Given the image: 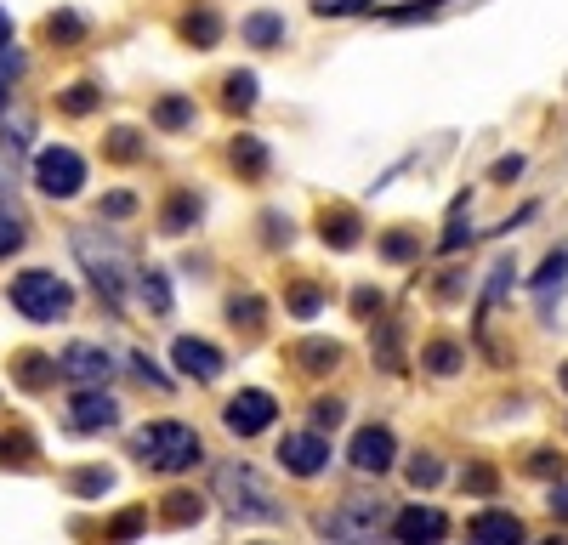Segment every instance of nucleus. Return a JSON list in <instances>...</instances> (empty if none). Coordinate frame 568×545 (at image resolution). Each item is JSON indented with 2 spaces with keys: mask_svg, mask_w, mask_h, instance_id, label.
I'll return each mask as SVG.
<instances>
[{
  "mask_svg": "<svg viewBox=\"0 0 568 545\" xmlns=\"http://www.w3.org/2000/svg\"><path fill=\"white\" fill-rule=\"evenodd\" d=\"M0 46H12V12L0 6Z\"/></svg>",
  "mask_w": 568,
  "mask_h": 545,
  "instance_id": "obj_48",
  "label": "nucleus"
},
{
  "mask_svg": "<svg viewBox=\"0 0 568 545\" xmlns=\"http://www.w3.org/2000/svg\"><path fill=\"white\" fill-rule=\"evenodd\" d=\"M131 284H137L142 307H148V313H154V318H165V313H171V279H165L160 267H142V273H137V279H131Z\"/></svg>",
  "mask_w": 568,
  "mask_h": 545,
  "instance_id": "obj_20",
  "label": "nucleus"
},
{
  "mask_svg": "<svg viewBox=\"0 0 568 545\" xmlns=\"http://www.w3.org/2000/svg\"><path fill=\"white\" fill-rule=\"evenodd\" d=\"M205 216V199L199 194H188V188H177V194L165 199V216H160V233L165 239H177V233H188Z\"/></svg>",
  "mask_w": 568,
  "mask_h": 545,
  "instance_id": "obj_16",
  "label": "nucleus"
},
{
  "mask_svg": "<svg viewBox=\"0 0 568 545\" xmlns=\"http://www.w3.org/2000/svg\"><path fill=\"white\" fill-rule=\"evenodd\" d=\"M415 250H421V245H415V233H409V228H392L387 239H381V256H387V262H409Z\"/></svg>",
  "mask_w": 568,
  "mask_h": 545,
  "instance_id": "obj_34",
  "label": "nucleus"
},
{
  "mask_svg": "<svg viewBox=\"0 0 568 545\" xmlns=\"http://www.w3.org/2000/svg\"><path fill=\"white\" fill-rule=\"evenodd\" d=\"M563 273H568V256H546V262H540V273H534V290H540V296H551V290L563 284Z\"/></svg>",
  "mask_w": 568,
  "mask_h": 545,
  "instance_id": "obj_37",
  "label": "nucleus"
},
{
  "mask_svg": "<svg viewBox=\"0 0 568 545\" xmlns=\"http://www.w3.org/2000/svg\"><path fill=\"white\" fill-rule=\"evenodd\" d=\"M6 301L18 307L29 324H57V318L74 313V290L57 273H46V267H29V273H18V279L6 284Z\"/></svg>",
  "mask_w": 568,
  "mask_h": 545,
  "instance_id": "obj_4",
  "label": "nucleus"
},
{
  "mask_svg": "<svg viewBox=\"0 0 568 545\" xmlns=\"http://www.w3.org/2000/svg\"><path fill=\"white\" fill-rule=\"evenodd\" d=\"M347 460H353V472L381 477V472H392V460H398V438H392L387 426H358Z\"/></svg>",
  "mask_w": 568,
  "mask_h": 545,
  "instance_id": "obj_11",
  "label": "nucleus"
},
{
  "mask_svg": "<svg viewBox=\"0 0 568 545\" xmlns=\"http://www.w3.org/2000/svg\"><path fill=\"white\" fill-rule=\"evenodd\" d=\"M546 506H551V517H563V523H568V483H557V489H551Z\"/></svg>",
  "mask_w": 568,
  "mask_h": 545,
  "instance_id": "obj_46",
  "label": "nucleus"
},
{
  "mask_svg": "<svg viewBox=\"0 0 568 545\" xmlns=\"http://www.w3.org/2000/svg\"><path fill=\"white\" fill-rule=\"evenodd\" d=\"M370 347H375V358H381L387 370H404V358H398V324H381V335H375Z\"/></svg>",
  "mask_w": 568,
  "mask_h": 545,
  "instance_id": "obj_35",
  "label": "nucleus"
},
{
  "mask_svg": "<svg viewBox=\"0 0 568 545\" xmlns=\"http://www.w3.org/2000/svg\"><path fill=\"white\" fill-rule=\"evenodd\" d=\"M148 120L160 125V131H171V137H182V131H194V125H199V114H194V103H188V97H160Z\"/></svg>",
  "mask_w": 568,
  "mask_h": 545,
  "instance_id": "obj_18",
  "label": "nucleus"
},
{
  "mask_svg": "<svg viewBox=\"0 0 568 545\" xmlns=\"http://www.w3.org/2000/svg\"><path fill=\"white\" fill-rule=\"evenodd\" d=\"M211 489L216 500L239 517V523H279L284 506H279V494L267 489V477L256 472V466H245V460H222L211 477Z\"/></svg>",
  "mask_w": 568,
  "mask_h": 545,
  "instance_id": "obj_3",
  "label": "nucleus"
},
{
  "mask_svg": "<svg viewBox=\"0 0 568 545\" xmlns=\"http://www.w3.org/2000/svg\"><path fill=\"white\" fill-rule=\"evenodd\" d=\"M91 23L80 18V12H57L52 23H46V40H57V46H74V40H86Z\"/></svg>",
  "mask_w": 568,
  "mask_h": 545,
  "instance_id": "obj_29",
  "label": "nucleus"
},
{
  "mask_svg": "<svg viewBox=\"0 0 568 545\" xmlns=\"http://www.w3.org/2000/svg\"><path fill=\"white\" fill-rule=\"evenodd\" d=\"M103 154L114 159V165H131V159H142V131L137 125H114L103 137Z\"/></svg>",
  "mask_w": 568,
  "mask_h": 545,
  "instance_id": "obj_24",
  "label": "nucleus"
},
{
  "mask_svg": "<svg viewBox=\"0 0 568 545\" xmlns=\"http://www.w3.org/2000/svg\"><path fill=\"white\" fill-rule=\"evenodd\" d=\"M0 120H6V80H0Z\"/></svg>",
  "mask_w": 568,
  "mask_h": 545,
  "instance_id": "obj_49",
  "label": "nucleus"
},
{
  "mask_svg": "<svg viewBox=\"0 0 568 545\" xmlns=\"http://www.w3.org/2000/svg\"><path fill=\"white\" fill-rule=\"evenodd\" d=\"M341 415H347V404H341V398H319V404H313V432H336Z\"/></svg>",
  "mask_w": 568,
  "mask_h": 545,
  "instance_id": "obj_38",
  "label": "nucleus"
},
{
  "mask_svg": "<svg viewBox=\"0 0 568 545\" xmlns=\"http://www.w3.org/2000/svg\"><path fill=\"white\" fill-rule=\"evenodd\" d=\"M461 483H466L472 494H489V489H495V472H489V466H472V472H466Z\"/></svg>",
  "mask_w": 568,
  "mask_h": 545,
  "instance_id": "obj_41",
  "label": "nucleus"
},
{
  "mask_svg": "<svg viewBox=\"0 0 568 545\" xmlns=\"http://www.w3.org/2000/svg\"><path fill=\"white\" fill-rule=\"evenodd\" d=\"M131 370H137V381H142V387H160V392H171V387H177V381H171V375H165L160 364H154V358H148V352H131Z\"/></svg>",
  "mask_w": 568,
  "mask_h": 545,
  "instance_id": "obj_33",
  "label": "nucleus"
},
{
  "mask_svg": "<svg viewBox=\"0 0 568 545\" xmlns=\"http://www.w3.org/2000/svg\"><path fill=\"white\" fill-rule=\"evenodd\" d=\"M421 364L432 375H455V370H461V347H455V341H432V347L421 352Z\"/></svg>",
  "mask_w": 568,
  "mask_h": 545,
  "instance_id": "obj_30",
  "label": "nucleus"
},
{
  "mask_svg": "<svg viewBox=\"0 0 568 545\" xmlns=\"http://www.w3.org/2000/svg\"><path fill=\"white\" fill-rule=\"evenodd\" d=\"M97 97H103V91L91 86V80H80V86H69L57 103H63V114H91V108H97Z\"/></svg>",
  "mask_w": 568,
  "mask_h": 545,
  "instance_id": "obj_32",
  "label": "nucleus"
},
{
  "mask_svg": "<svg viewBox=\"0 0 568 545\" xmlns=\"http://www.w3.org/2000/svg\"><path fill=\"white\" fill-rule=\"evenodd\" d=\"M563 392H568V364H563Z\"/></svg>",
  "mask_w": 568,
  "mask_h": 545,
  "instance_id": "obj_50",
  "label": "nucleus"
},
{
  "mask_svg": "<svg viewBox=\"0 0 568 545\" xmlns=\"http://www.w3.org/2000/svg\"><path fill=\"white\" fill-rule=\"evenodd\" d=\"M273 421H279V398H273V392H262V387L233 392L228 404H222V426H228L233 438H262Z\"/></svg>",
  "mask_w": 568,
  "mask_h": 545,
  "instance_id": "obj_7",
  "label": "nucleus"
},
{
  "mask_svg": "<svg viewBox=\"0 0 568 545\" xmlns=\"http://www.w3.org/2000/svg\"><path fill=\"white\" fill-rule=\"evenodd\" d=\"M29 176H35V194L46 199H80L86 194V154L69 142H46V148H35Z\"/></svg>",
  "mask_w": 568,
  "mask_h": 545,
  "instance_id": "obj_6",
  "label": "nucleus"
},
{
  "mask_svg": "<svg viewBox=\"0 0 568 545\" xmlns=\"http://www.w3.org/2000/svg\"><path fill=\"white\" fill-rule=\"evenodd\" d=\"M23 233H29V228H23V216L12 211V205H0V262H12V256L29 245Z\"/></svg>",
  "mask_w": 568,
  "mask_h": 545,
  "instance_id": "obj_25",
  "label": "nucleus"
},
{
  "mask_svg": "<svg viewBox=\"0 0 568 545\" xmlns=\"http://www.w3.org/2000/svg\"><path fill=\"white\" fill-rule=\"evenodd\" d=\"M284 307H290L296 318H319V307H324V290H319L313 279H302L296 290H290V296H284Z\"/></svg>",
  "mask_w": 568,
  "mask_h": 545,
  "instance_id": "obj_28",
  "label": "nucleus"
},
{
  "mask_svg": "<svg viewBox=\"0 0 568 545\" xmlns=\"http://www.w3.org/2000/svg\"><path fill=\"white\" fill-rule=\"evenodd\" d=\"M228 165L245 176V182H256V176H267L273 154H267V142H262V137H233V142H228Z\"/></svg>",
  "mask_w": 568,
  "mask_h": 545,
  "instance_id": "obj_17",
  "label": "nucleus"
},
{
  "mask_svg": "<svg viewBox=\"0 0 568 545\" xmlns=\"http://www.w3.org/2000/svg\"><path fill=\"white\" fill-rule=\"evenodd\" d=\"M142 199L131 194V188H114L108 199H97V222H125V216H137Z\"/></svg>",
  "mask_w": 568,
  "mask_h": 545,
  "instance_id": "obj_27",
  "label": "nucleus"
},
{
  "mask_svg": "<svg viewBox=\"0 0 568 545\" xmlns=\"http://www.w3.org/2000/svg\"><path fill=\"white\" fill-rule=\"evenodd\" d=\"M449 534V517L438 506H409L392 517V540H404V545H438Z\"/></svg>",
  "mask_w": 568,
  "mask_h": 545,
  "instance_id": "obj_13",
  "label": "nucleus"
},
{
  "mask_svg": "<svg viewBox=\"0 0 568 545\" xmlns=\"http://www.w3.org/2000/svg\"><path fill=\"white\" fill-rule=\"evenodd\" d=\"M529 472H540V477H551V472H563V460L551 455V449H540V455L529 460Z\"/></svg>",
  "mask_w": 568,
  "mask_h": 545,
  "instance_id": "obj_44",
  "label": "nucleus"
},
{
  "mask_svg": "<svg viewBox=\"0 0 568 545\" xmlns=\"http://www.w3.org/2000/svg\"><path fill=\"white\" fill-rule=\"evenodd\" d=\"M222 108H228V114H250V108H256V74H228V80H222Z\"/></svg>",
  "mask_w": 568,
  "mask_h": 545,
  "instance_id": "obj_23",
  "label": "nucleus"
},
{
  "mask_svg": "<svg viewBox=\"0 0 568 545\" xmlns=\"http://www.w3.org/2000/svg\"><path fill=\"white\" fill-rule=\"evenodd\" d=\"M319 233H324V245L330 250H353L358 239H364V216L347 211V205H330V211L319 216Z\"/></svg>",
  "mask_w": 568,
  "mask_h": 545,
  "instance_id": "obj_15",
  "label": "nucleus"
},
{
  "mask_svg": "<svg viewBox=\"0 0 568 545\" xmlns=\"http://www.w3.org/2000/svg\"><path fill=\"white\" fill-rule=\"evenodd\" d=\"M228 324L262 330V296H256V290H239V296H228Z\"/></svg>",
  "mask_w": 568,
  "mask_h": 545,
  "instance_id": "obj_26",
  "label": "nucleus"
},
{
  "mask_svg": "<svg viewBox=\"0 0 568 545\" xmlns=\"http://www.w3.org/2000/svg\"><path fill=\"white\" fill-rule=\"evenodd\" d=\"M461 245H472V228H461V222H455V228H449V239H444L438 250H444V256H455Z\"/></svg>",
  "mask_w": 568,
  "mask_h": 545,
  "instance_id": "obj_45",
  "label": "nucleus"
},
{
  "mask_svg": "<svg viewBox=\"0 0 568 545\" xmlns=\"http://www.w3.org/2000/svg\"><path fill=\"white\" fill-rule=\"evenodd\" d=\"M290 239H296V222H290V216H279V211H267L262 216V245L267 250H284Z\"/></svg>",
  "mask_w": 568,
  "mask_h": 545,
  "instance_id": "obj_31",
  "label": "nucleus"
},
{
  "mask_svg": "<svg viewBox=\"0 0 568 545\" xmlns=\"http://www.w3.org/2000/svg\"><path fill=\"white\" fill-rule=\"evenodd\" d=\"M392 506L381 500V494H347L341 506H330L319 517V534L324 540H336V545H370L381 528H387Z\"/></svg>",
  "mask_w": 568,
  "mask_h": 545,
  "instance_id": "obj_5",
  "label": "nucleus"
},
{
  "mask_svg": "<svg viewBox=\"0 0 568 545\" xmlns=\"http://www.w3.org/2000/svg\"><path fill=\"white\" fill-rule=\"evenodd\" d=\"M353 313H358V318L381 313V290H353Z\"/></svg>",
  "mask_w": 568,
  "mask_h": 545,
  "instance_id": "obj_42",
  "label": "nucleus"
},
{
  "mask_svg": "<svg viewBox=\"0 0 568 545\" xmlns=\"http://www.w3.org/2000/svg\"><path fill=\"white\" fill-rule=\"evenodd\" d=\"M239 35H245V46H256V52H273V46H284V18L279 12H256V18L239 23Z\"/></svg>",
  "mask_w": 568,
  "mask_h": 545,
  "instance_id": "obj_19",
  "label": "nucleus"
},
{
  "mask_svg": "<svg viewBox=\"0 0 568 545\" xmlns=\"http://www.w3.org/2000/svg\"><path fill=\"white\" fill-rule=\"evenodd\" d=\"M120 421V398L103 387H86L69 398V426L74 432H108V426Z\"/></svg>",
  "mask_w": 568,
  "mask_h": 545,
  "instance_id": "obj_12",
  "label": "nucleus"
},
{
  "mask_svg": "<svg viewBox=\"0 0 568 545\" xmlns=\"http://www.w3.org/2000/svg\"><path fill=\"white\" fill-rule=\"evenodd\" d=\"M438 477H444V466H438V455H415V460H409V483H415V489H432Z\"/></svg>",
  "mask_w": 568,
  "mask_h": 545,
  "instance_id": "obj_39",
  "label": "nucleus"
},
{
  "mask_svg": "<svg viewBox=\"0 0 568 545\" xmlns=\"http://www.w3.org/2000/svg\"><path fill=\"white\" fill-rule=\"evenodd\" d=\"M171 364H177V375H188V381H216V375L228 370L222 347L205 341V335H177V341H171Z\"/></svg>",
  "mask_w": 568,
  "mask_h": 545,
  "instance_id": "obj_10",
  "label": "nucleus"
},
{
  "mask_svg": "<svg viewBox=\"0 0 568 545\" xmlns=\"http://www.w3.org/2000/svg\"><path fill=\"white\" fill-rule=\"evenodd\" d=\"M466 545H523V523L512 511H483L466 523Z\"/></svg>",
  "mask_w": 568,
  "mask_h": 545,
  "instance_id": "obj_14",
  "label": "nucleus"
},
{
  "mask_svg": "<svg viewBox=\"0 0 568 545\" xmlns=\"http://www.w3.org/2000/svg\"><path fill=\"white\" fill-rule=\"evenodd\" d=\"M199 494H171V500H165V523H199Z\"/></svg>",
  "mask_w": 568,
  "mask_h": 545,
  "instance_id": "obj_36",
  "label": "nucleus"
},
{
  "mask_svg": "<svg viewBox=\"0 0 568 545\" xmlns=\"http://www.w3.org/2000/svg\"><path fill=\"white\" fill-rule=\"evenodd\" d=\"M302 370H313V375H330L341 364V347L336 341H324V335H313V341H296V352H290Z\"/></svg>",
  "mask_w": 568,
  "mask_h": 545,
  "instance_id": "obj_21",
  "label": "nucleus"
},
{
  "mask_svg": "<svg viewBox=\"0 0 568 545\" xmlns=\"http://www.w3.org/2000/svg\"><path fill=\"white\" fill-rule=\"evenodd\" d=\"M182 40H194V46L211 52L216 40H222V18H216V6H194V12L182 18Z\"/></svg>",
  "mask_w": 568,
  "mask_h": 545,
  "instance_id": "obj_22",
  "label": "nucleus"
},
{
  "mask_svg": "<svg viewBox=\"0 0 568 545\" xmlns=\"http://www.w3.org/2000/svg\"><path fill=\"white\" fill-rule=\"evenodd\" d=\"M517 171H523V159H517V154H512V159H500V165H495V182H512Z\"/></svg>",
  "mask_w": 568,
  "mask_h": 545,
  "instance_id": "obj_47",
  "label": "nucleus"
},
{
  "mask_svg": "<svg viewBox=\"0 0 568 545\" xmlns=\"http://www.w3.org/2000/svg\"><path fill=\"white\" fill-rule=\"evenodd\" d=\"M69 250H74V262L86 267L91 290H97L108 307H125V290H131L137 273H131V256L120 250V239H108V233H97V228H74Z\"/></svg>",
  "mask_w": 568,
  "mask_h": 545,
  "instance_id": "obj_1",
  "label": "nucleus"
},
{
  "mask_svg": "<svg viewBox=\"0 0 568 545\" xmlns=\"http://www.w3.org/2000/svg\"><path fill=\"white\" fill-rule=\"evenodd\" d=\"M23 69H29V63H23V52H12V46H0V80H18Z\"/></svg>",
  "mask_w": 568,
  "mask_h": 545,
  "instance_id": "obj_40",
  "label": "nucleus"
},
{
  "mask_svg": "<svg viewBox=\"0 0 568 545\" xmlns=\"http://www.w3.org/2000/svg\"><path fill=\"white\" fill-rule=\"evenodd\" d=\"M546 545H568V540H546Z\"/></svg>",
  "mask_w": 568,
  "mask_h": 545,
  "instance_id": "obj_51",
  "label": "nucleus"
},
{
  "mask_svg": "<svg viewBox=\"0 0 568 545\" xmlns=\"http://www.w3.org/2000/svg\"><path fill=\"white\" fill-rule=\"evenodd\" d=\"M131 455H137L148 472L177 477V472H194L199 460H205V443H199L194 426H182V421H148L137 438H131Z\"/></svg>",
  "mask_w": 568,
  "mask_h": 545,
  "instance_id": "obj_2",
  "label": "nucleus"
},
{
  "mask_svg": "<svg viewBox=\"0 0 568 545\" xmlns=\"http://www.w3.org/2000/svg\"><path fill=\"white\" fill-rule=\"evenodd\" d=\"M279 466L290 477H319L330 466V438L324 432H284L279 438Z\"/></svg>",
  "mask_w": 568,
  "mask_h": 545,
  "instance_id": "obj_9",
  "label": "nucleus"
},
{
  "mask_svg": "<svg viewBox=\"0 0 568 545\" xmlns=\"http://www.w3.org/2000/svg\"><path fill=\"white\" fill-rule=\"evenodd\" d=\"M57 375L74 387H103V381H114V352L97 347V341H69L57 352Z\"/></svg>",
  "mask_w": 568,
  "mask_h": 545,
  "instance_id": "obj_8",
  "label": "nucleus"
},
{
  "mask_svg": "<svg viewBox=\"0 0 568 545\" xmlns=\"http://www.w3.org/2000/svg\"><path fill=\"white\" fill-rule=\"evenodd\" d=\"M108 489V472H80L74 477V494H103Z\"/></svg>",
  "mask_w": 568,
  "mask_h": 545,
  "instance_id": "obj_43",
  "label": "nucleus"
}]
</instances>
